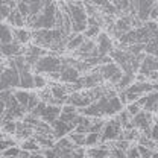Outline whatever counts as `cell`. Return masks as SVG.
<instances>
[{
	"instance_id": "obj_1",
	"label": "cell",
	"mask_w": 158,
	"mask_h": 158,
	"mask_svg": "<svg viewBox=\"0 0 158 158\" xmlns=\"http://www.w3.org/2000/svg\"><path fill=\"white\" fill-rule=\"evenodd\" d=\"M62 67V58L56 56L55 53H46L38 61L32 65L35 73H52V72H59Z\"/></svg>"
},
{
	"instance_id": "obj_2",
	"label": "cell",
	"mask_w": 158,
	"mask_h": 158,
	"mask_svg": "<svg viewBox=\"0 0 158 158\" xmlns=\"http://www.w3.org/2000/svg\"><path fill=\"white\" fill-rule=\"evenodd\" d=\"M111 117L113 118L105 120V123H103V126H102V129H100V132H99L100 143L114 141V140H117V138L120 137V134H122V125H120V122H118L117 116L114 114V116H111Z\"/></svg>"
},
{
	"instance_id": "obj_3",
	"label": "cell",
	"mask_w": 158,
	"mask_h": 158,
	"mask_svg": "<svg viewBox=\"0 0 158 158\" xmlns=\"http://www.w3.org/2000/svg\"><path fill=\"white\" fill-rule=\"evenodd\" d=\"M98 69H99V72H100V75H102V79L106 81V82H110L111 85H116L117 81L120 79V76L123 75L120 65L116 64L114 61H108L105 64H100Z\"/></svg>"
},
{
	"instance_id": "obj_4",
	"label": "cell",
	"mask_w": 158,
	"mask_h": 158,
	"mask_svg": "<svg viewBox=\"0 0 158 158\" xmlns=\"http://www.w3.org/2000/svg\"><path fill=\"white\" fill-rule=\"evenodd\" d=\"M0 79L9 88L19 87L20 73H19V70H17V67H9V65H2L0 64Z\"/></svg>"
},
{
	"instance_id": "obj_5",
	"label": "cell",
	"mask_w": 158,
	"mask_h": 158,
	"mask_svg": "<svg viewBox=\"0 0 158 158\" xmlns=\"http://www.w3.org/2000/svg\"><path fill=\"white\" fill-rule=\"evenodd\" d=\"M79 78H81V73L73 65L62 62V67L59 70V82H62V84H73Z\"/></svg>"
},
{
	"instance_id": "obj_6",
	"label": "cell",
	"mask_w": 158,
	"mask_h": 158,
	"mask_svg": "<svg viewBox=\"0 0 158 158\" xmlns=\"http://www.w3.org/2000/svg\"><path fill=\"white\" fill-rule=\"evenodd\" d=\"M154 70H158V59H157V55H148L144 53L143 59L140 61V65H138V70L137 73H141L148 78V75Z\"/></svg>"
},
{
	"instance_id": "obj_7",
	"label": "cell",
	"mask_w": 158,
	"mask_h": 158,
	"mask_svg": "<svg viewBox=\"0 0 158 158\" xmlns=\"http://www.w3.org/2000/svg\"><path fill=\"white\" fill-rule=\"evenodd\" d=\"M0 53L2 56H6V58H12L15 55L20 53H24V47L17 43L15 40L9 41V43H5V44H0Z\"/></svg>"
},
{
	"instance_id": "obj_8",
	"label": "cell",
	"mask_w": 158,
	"mask_h": 158,
	"mask_svg": "<svg viewBox=\"0 0 158 158\" xmlns=\"http://www.w3.org/2000/svg\"><path fill=\"white\" fill-rule=\"evenodd\" d=\"M96 47H98L99 56L108 55L110 50L113 49V41L110 38V35L106 32H99L96 35Z\"/></svg>"
},
{
	"instance_id": "obj_9",
	"label": "cell",
	"mask_w": 158,
	"mask_h": 158,
	"mask_svg": "<svg viewBox=\"0 0 158 158\" xmlns=\"http://www.w3.org/2000/svg\"><path fill=\"white\" fill-rule=\"evenodd\" d=\"M47 53V50L44 49V47H40L37 44H32V46H29L27 49H24V59H26V62L32 67L38 58H41L43 55H46Z\"/></svg>"
},
{
	"instance_id": "obj_10",
	"label": "cell",
	"mask_w": 158,
	"mask_h": 158,
	"mask_svg": "<svg viewBox=\"0 0 158 158\" xmlns=\"http://www.w3.org/2000/svg\"><path fill=\"white\" fill-rule=\"evenodd\" d=\"M32 67L29 64H26L21 70H20V81L19 87L24 88V90H32L34 88V75H32Z\"/></svg>"
},
{
	"instance_id": "obj_11",
	"label": "cell",
	"mask_w": 158,
	"mask_h": 158,
	"mask_svg": "<svg viewBox=\"0 0 158 158\" xmlns=\"http://www.w3.org/2000/svg\"><path fill=\"white\" fill-rule=\"evenodd\" d=\"M59 114H61V106H59V105L46 103V106H44V110H43L40 118H41L43 122H47V123L50 125L52 122H55V120L59 117Z\"/></svg>"
},
{
	"instance_id": "obj_12",
	"label": "cell",
	"mask_w": 158,
	"mask_h": 158,
	"mask_svg": "<svg viewBox=\"0 0 158 158\" xmlns=\"http://www.w3.org/2000/svg\"><path fill=\"white\" fill-rule=\"evenodd\" d=\"M122 108H123V103L120 102V99H118L117 94H116V96L108 98V102H106V105H105V113H103V117H111V116L117 114Z\"/></svg>"
},
{
	"instance_id": "obj_13",
	"label": "cell",
	"mask_w": 158,
	"mask_h": 158,
	"mask_svg": "<svg viewBox=\"0 0 158 158\" xmlns=\"http://www.w3.org/2000/svg\"><path fill=\"white\" fill-rule=\"evenodd\" d=\"M85 154L88 157H93V158H103V157H110V148L106 143H99L94 144V146H90V149L85 151Z\"/></svg>"
},
{
	"instance_id": "obj_14",
	"label": "cell",
	"mask_w": 158,
	"mask_h": 158,
	"mask_svg": "<svg viewBox=\"0 0 158 158\" xmlns=\"http://www.w3.org/2000/svg\"><path fill=\"white\" fill-rule=\"evenodd\" d=\"M34 134V126H31L29 123H26V122H23L21 118L17 120V129H15V137L20 138V140H24V138L31 137Z\"/></svg>"
},
{
	"instance_id": "obj_15",
	"label": "cell",
	"mask_w": 158,
	"mask_h": 158,
	"mask_svg": "<svg viewBox=\"0 0 158 158\" xmlns=\"http://www.w3.org/2000/svg\"><path fill=\"white\" fill-rule=\"evenodd\" d=\"M12 37H14V40L17 43L24 46V44H27L32 40V32L24 29V27H12Z\"/></svg>"
},
{
	"instance_id": "obj_16",
	"label": "cell",
	"mask_w": 158,
	"mask_h": 158,
	"mask_svg": "<svg viewBox=\"0 0 158 158\" xmlns=\"http://www.w3.org/2000/svg\"><path fill=\"white\" fill-rule=\"evenodd\" d=\"M50 85H52V87L49 88V90H50V96H52V98L59 99V100H62V102L65 103L67 94H69L67 87H65V85H61V84H58V82H52Z\"/></svg>"
},
{
	"instance_id": "obj_17",
	"label": "cell",
	"mask_w": 158,
	"mask_h": 158,
	"mask_svg": "<svg viewBox=\"0 0 158 158\" xmlns=\"http://www.w3.org/2000/svg\"><path fill=\"white\" fill-rule=\"evenodd\" d=\"M6 21H8V24H9V26H12V27H23V26L26 24L24 17L20 14L17 8H12V9H11L9 15L6 17Z\"/></svg>"
},
{
	"instance_id": "obj_18",
	"label": "cell",
	"mask_w": 158,
	"mask_h": 158,
	"mask_svg": "<svg viewBox=\"0 0 158 158\" xmlns=\"http://www.w3.org/2000/svg\"><path fill=\"white\" fill-rule=\"evenodd\" d=\"M85 40L84 34H70L67 37V41H65V50H70V52H75L79 46L82 44V41Z\"/></svg>"
},
{
	"instance_id": "obj_19",
	"label": "cell",
	"mask_w": 158,
	"mask_h": 158,
	"mask_svg": "<svg viewBox=\"0 0 158 158\" xmlns=\"http://www.w3.org/2000/svg\"><path fill=\"white\" fill-rule=\"evenodd\" d=\"M134 81H135V75H134V73H126V72H123V75L120 76V79H118L117 84H116V90H117V91L125 90V88L129 87Z\"/></svg>"
},
{
	"instance_id": "obj_20",
	"label": "cell",
	"mask_w": 158,
	"mask_h": 158,
	"mask_svg": "<svg viewBox=\"0 0 158 158\" xmlns=\"http://www.w3.org/2000/svg\"><path fill=\"white\" fill-rule=\"evenodd\" d=\"M12 27L9 24H3L0 21V44H5V43H9L12 41Z\"/></svg>"
},
{
	"instance_id": "obj_21",
	"label": "cell",
	"mask_w": 158,
	"mask_h": 158,
	"mask_svg": "<svg viewBox=\"0 0 158 158\" xmlns=\"http://www.w3.org/2000/svg\"><path fill=\"white\" fill-rule=\"evenodd\" d=\"M0 129H2L6 135H14V134H15V129H17V122H15V120L0 118Z\"/></svg>"
},
{
	"instance_id": "obj_22",
	"label": "cell",
	"mask_w": 158,
	"mask_h": 158,
	"mask_svg": "<svg viewBox=\"0 0 158 158\" xmlns=\"http://www.w3.org/2000/svg\"><path fill=\"white\" fill-rule=\"evenodd\" d=\"M14 98H15V100H17L20 105L26 110V106H27V100H29V90H24V88L15 90V91H14Z\"/></svg>"
},
{
	"instance_id": "obj_23",
	"label": "cell",
	"mask_w": 158,
	"mask_h": 158,
	"mask_svg": "<svg viewBox=\"0 0 158 158\" xmlns=\"http://www.w3.org/2000/svg\"><path fill=\"white\" fill-rule=\"evenodd\" d=\"M20 148H21V149H26V151H29V152H32V151H40V149H41V148H40V144L34 140L32 135H31V137H27V138H24Z\"/></svg>"
},
{
	"instance_id": "obj_24",
	"label": "cell",
	"mask_w": 158,
	"mask_h": 158,
	"mask_svg": "<svg viewBox=\"0 0 158 158\" xmlns=\"http://www.w3.org/2000/svg\"><path fill=\"white\" fill-rule=\"evenodd\" d=\"M67 135H69V138L73 141L75 146H84V143H85V134L76 132V131H70Z\"/></svg>"
},
{
	"instance_id": "obj_25",
	"label": "cell",
	"mask_w": 158,
	"mask_h": 158,
	"mask_svg": "<svg viewBox=\"0 0 158 158\" xmlns=\"http://www.w3.org/2000/svg\"><path fill=\"white\" fill-rule=\"evenodd\" d=\"M137 141H138V144H143V146H146L149 149H157V141L152 140V138H149L148 135H144V134H141V132H140V135L137 137Z\"/></svg>"
},
{
	"instance_id": "obj_26",
	"label": "cell",
	"mask_w": 158,
	"mask_h": 158,
	"mask_svg": "<svg viewBox=\"0 0 158 158\" xmlns=\"http://www.w3.org/2000/svg\"><path fill=\"white\" fill-rule=\"evenodd\" d=\"M20 151H21V148H20V146L12 144V146H8L6 149H3V151L0 152V155H2V157H19Z\"/></svg>"
},
{
	"instance_id": "obj_27",
	"label": "cell",
	"mask_w": 158,
	"mask_h": 158,
	"mask_svg": "<svg viewBox=\"0 0 158 158\" xmlns=\"http://www.w3.org/2000/svg\"><path fill=\"white\" fill-rule=\"evenodd\" d=\"M137 149H138V155L140 158H149V157H154V155H157V149H149V148H146V146H143V144H138L137 143Z\"/></svg>"
},
{
	"instance_id": "obj_28",
	"label": "cell",
	"mask_w": 158,
	"mask_h": 158,
	"mask_svg": "<svg viewBox=\"0 0 158 158\" xmlns=\"http://www.w3.org/2000/svg\"><path fill=\"white\" fill-rule=\"evenodd\" d=\"M99 32H100V26H99V24H88L82 34H84L85 38H93V37L98 35Z\"/></svg>"
},
{
	"instance_id": "obj_29",
	"label": "cell",
	"mask_w": 158,
	"mask_h": 158,
	"mask_svg": "<svg viewBox=\"0 0 158 158\" xmlns=\"http://www.w3.org/2000/svg\"><path fill=\"white\" fill-rule=\"evenodd\" d=\"M100 140H99V132H87L85 134V143L84 146H94L99 144Z\"/></svg>"
},
{
	"instance_id": "obj_30",
	"label": "cell",
	"mask_w": 158,
	"mask_h": 158,
	"mask_svg": "<svg viewBox=\"0 0 158 158\" xmlns=\"http://www.w3.org/2000/svg\"><path fill=\"white\" fill-rule=\"evenodd\" d=\"M46 85H47V79L44 78L41 73H35V75H34V88L41 90V88H44Z\"/></svg>"
},
{
	"instance_id": "obj_31",
	"label": "cell",
	"mask_w": 158,
	"mask_h": 158,
	"mask_svg": "<svg viewBox=\"0 0 158 158\" xmlns=\"http://www.w3.org/2000/svg\"><path fill=\"white\" fill-rule=\"evenodd\" d=\"M40 102V96L38 93H31L29 91V100H27V106H26V113H29L37 103Z\"/></svg>"
},
{
	"instance_id": "obj_32",
	"label": "cell",
	"mask_w": 158,
	"mask_h": 158,
	"mask_svg": "<svg viewBox=\"0 0 158 158\" xmlns=\"http://www.w3.org/2000/svg\"><path fill=\"white\" fill-rule=\"evenodd\" d=\"M125 110H126V111H128V113L131 114V117H132V116H135L138 111L141 110V106L138 105L135 100H134V102H128V103H126V108H125Z\"/></svg>"
},
{
	"instance_id": "obj_33",
	"label": "cell",
	"mask_w": 158,
	"mask_h": 158,
	"mask_svg": "<svg viewBox=\"0 0 158 158\" xmlns=\"http://www.w3.org/2000/svg\"><path fill=\"white\" fill-rule=\"evenodd\" d=\"M125 155H126V157H129V158H140L137 144H129V146H128V149L125 151Z\"/></svg>"
},
{
	"instance_id": "obj_34",
	"label": "cell",
	"mask_w": 158,
	"mask_h": 158,
	"mask_svg": "<svg viewBox=\"0 0 158 158\" xmlns=\"http://www.w3.org/2000/svg\"><path fill=\"white\" fill-rule=\"evenodd\" d=\"M143 24L152 35H157V20H146Z\"/></svg>"
},
{
	"instance_id": "obj_35",
	"label": "cell",
	"mask_w": 158,
	"mask_h": 158,
	"mask_svg": "<svg viewBox=\"0 0 158 158\" xmlns=\"http://www.w3.org/2000/svg\"><path fill=\"white\" fill-rule=\"evenodd\" d=\"M110 155L118 157V158L126 157V155H125V151H123V149H118V148H116V146H113V149H110Z\"/></svg>"
},
{
	"instance_id": "obj_36",
	"label": "cell",
	"mask_w": 158,
	"mask_h": 158,
	"mask_svg": "<svg viewBox=\"0 0 158 158\" xmlns=\"http://www.w3.org/2000/svg\"><path fill=\"white\" fill-rule=\"evenodd\" d=\"M12 93H14V91H12V88H5V90H2V91H0V99H2L3 102H6L8 99L12 96Z\"/></svg>"
},
{
	"instance_id": "obj_37",
	"label": "cell",
	"mask_w": 158,
	"mask_h": 158,
	"mask_svg": "<svg viewBox=\"0 0 158 158\" xmlns=\"http://www.w3.org/2000/svg\"><path fill=\"white\" fill-rule=\"evenodd\" d=\"M157 17H158V6L157 3H154L151 11H149V20H157Z\"/></svg>"
},
{
	"instance_id": "obj_38",
	"label": "cell",
	"mask_w": 158,
	"mask_h": 158,
	"mask_svg": "<svg viewBox=\"0 0 158 158\" xmlns=\"http://www.w3.org/2000/svg\"><path fill=\"white\" fill-rule=\"evenodd\" d=\"M5 108H6V106H5V102L0 99V117H2V114L5 113Z\"/></svg>"
},
{
	"instance_id": "obj_39",
	"label": "cell",
	"mask_w": 158,
	"mask_h": 158,
	"mask_svg": "<svg viewBox=\"0 0 158 158\" xmlns=\"http://www.w3.org/2000/svg\"><path fill=\"white\" fill-rule=\"evenodd\" d=\"M5 88H9V87H6V85L3 84V81L0 79V91H2V90H5Z\"/></svg>"
}]
</instances>
